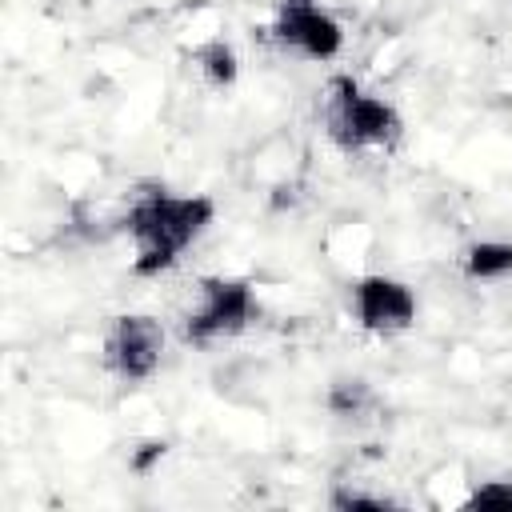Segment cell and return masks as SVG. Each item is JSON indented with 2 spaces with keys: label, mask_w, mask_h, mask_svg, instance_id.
I'll return each mask as SVG.
<instances>
[{
  "label": "cell",
  "mask_w": 512,
  "mask_h": 512,
  "mask_svg": "<svg viewBox=\"0 0 512 512\" xmlns=\"http://www.w3.org/2000/svg\"><path fill=\"white\" fill-rule=\"evenodd\" d=\"M216 220V200L204 192H172L164 184H148L132 192L120 228L132 240V272L160 276L168 272Z\"/></svg>",
  "instance_id": "obj_1"
},
{
  "label": "cell",
  "mask_w": 512,
  "mask_h": 512,
  "mask_svg": "<svg viewBox=\"0 0 512 512\" xmlns=\"http://www.w3.org/2000/svg\"><path fill=\"white\" fill-rule=\"evenodd\" d=\"M320 124H324V136L348 156L372 152V148H392L404 136L400 112L384 96L360 88V80H352V76H332L324 84Z\"/></svg>",
  "instance_id": "obj_2"
},
{
  "label": "cell",
  "mask_w": 512,
  "mask_h": 512,
  "mask_svg": "<svg viewBox=\"0 0 512 512\" xmlns=\"http://www.w3.org/2000/svg\"><path fill=\"white\" fill-rule=\"evenodd\" d=\"M260 304L248 280L240 276H204L196 284V300L180 320V340L192 348H208L240 336L256 320Z\"/></svg>",
  "instance_id": "obj_3"
},
{
  "label": "cell",
  "mask_w": 512,
  "mask_h": 512,
  "mask_svg": "<svg viewBox=\"0 0 512 512\" xmlns=\"http://www.w3.org/2000/svg\"><path fill=\"white\" fill-rule=\"evenodd\" d=\"M164 324L148 312H120L104 332V368L124 384H144L164 360Z\"/></svg>",
  "instance_id": "obj_4"
},
{
  "label": "cell",
  "mask_w": 512,
  "mask_h": 512,
  "mask_svg": "<svg viewBox=\"0 0 512 512\" xmlns=\"http://www.w3.org/2000/svg\"><path fill=\"white\" fill-rule=\"evenodd\" d=\"M268 36L280 52H292V56L316 60V64H328L344 52L340 20L328 8H320L316 0H280Z\"/></svg>",
  "instance_id": "obj_5"
},
{
  "label": "cell",
  "mask_w": 512,
  "mask_h": 512,
  "mask_svg": "<svg viewBox=\"0 0 512 512\" xmlns=\"http://www.w3.org/2000/svg\"><path fill=\"white\" fill-rule=\"evenodd\" d=\"M348 312L372 336H400L416 324L420 300L404 280L372 272V276H360L348 284Z\"/></svg>",
  "instance_id": "obj_6"
},
{
  "label": "cell",
  "mask_w": 512,
  "mask_h": 512,
  "mask_svg": "<svg viewBox=\"0 0 512 512\" xmlns=\"http://www.w3.org/2000/svg\"><path fill=\"white\" fill-rule=\"evenodd\" d=\"M324 408L344 424H368L380 412V392L364 376H336L324 392Z\"/></svg>",
  "instance_id": "obj_7"
},
{
  "label": "cell",
  "mask_w": 512,
  "mask_h": 512,
  "mask_svg": "<svg viewBox=\"0 0 512 512\" xmlns=\"http://www.w3.org/2000/svg\"><path fill=\"white\" fill-rule=\"evenodd\" d=\"M460 272L472 284H500L512 276V240H476L460 252Z\"/></svg>",
  "instance_id": "obj_8"
},
{
  "label": "cell",
  "mask_w": 512,
  "mask_h": 512,
  "mask_svg": "<svg viewBox=\"0 0 512 512\" xmlns=\"http://www.w3.org/2000/svg\"><path fill=\"white\" fill-rule=\"evenodd\" d=\"M192 64H196V76L212 92H224V88H232L240 80V56L224 36H208L204 44H196L192 48Z\"/></svg>",
  "instance_id": "obj_9"
},
{
  "label": "cell",
  "mask_w": 512,
  "mask_h": 512,
  "mask_svg": "<svg viewBox=\"0 0 512 512\" xmlns=\"http://www.w3.org/2000/svg\"><path fill=\"white\" fill-rule=\"evenodd\" d=\"M464 508H512V476L480 480V484L464 496Z\"/></svg>",
  "instance_id": "obj_10"
},
{
  "label": "cell",
  "mask_w": 512,
  "mask_h": 512,
  "mask_svg": "<svg viewBox=\"0 0 512 512\" xmlns=\"http://www.w3.org/2000/svg\"><path fill=\"white\" fill-rule=\"evenodd\" d=\"M328 504L332 508H392L396 500L384 496V492H364V488H352V484H336L328 492Z\"/></svg>",
  "instance_id": "obj_11"
},
{
  "label": "cell",
  "mask_w": 512,
  "mask_h": 512,
  "mask_svg": "<svg viewBox=\"0 0 512 512\" xmlns=\"http://www.w3.org/2000/svg\"><path fill=\"white\" fill-rule=\"evenodd\" d=\"M164 452H168L164 440H148V444H140V452L132 456V468H136V472H148L156 460H164Z\"/></svg>",
  "instance_id": "obj_12"
}]
</instances>
